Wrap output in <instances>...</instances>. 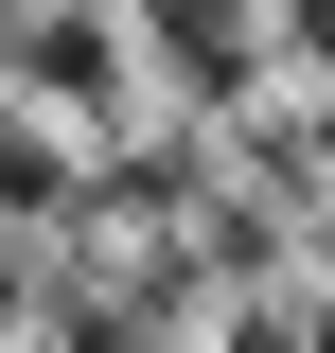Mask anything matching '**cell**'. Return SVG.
Returning <instances> with one entry per match:
<instances>
[{
	"label": "cell",
	"mask_w": 335,
	"mask_h": 353,
	"mask_svg": "<svg viewBox=\"0 0 335 353\" xmlns=\"http://www.w3.org/2000/svg\"><path fill=\"white\" fill-rule=\"evenodd\" d=\"M141 53H176L194 106H247V0H141Z\"/></svg>",
	"instance_id": "cell-1"
},
{
	"label": "cell",
	"mask_w": 335,
	"mask_h": 353,
	"mask_svg": "<svg viewBox=\"0 0 335 353\" xmlns=\"http://www.w3.org/2000/svg\"><path fill=\"white\" fill-rule=\"evenodd\" d=\"M0 194L18 212H71V141H36V106H0Z\"/></svg>",
	"instance_id": "cell-2"
},
{
	"label": "cell",
	"mask_w": 335,
	"mask_h": 353,
	"mask_svg": "<svg viewBox=\"0 0 335 353\" xmlns=\"http://www.w3.org/2000/svg\"><path fill=\"white\" fill-rule=\"evenodd\" d=\"M265 18H283V36L318 53V71H335V0H265Z\"/></svg>",
	"instance_id": "cell-3"
}]
</instances>
